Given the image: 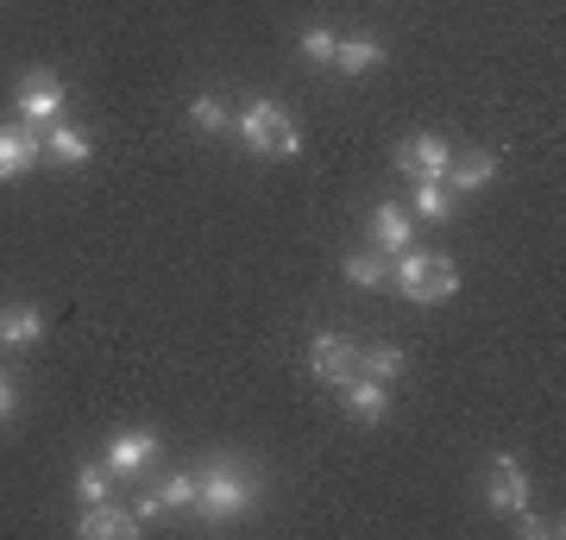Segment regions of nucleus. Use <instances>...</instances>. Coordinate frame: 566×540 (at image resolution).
<instances>
[{
  "label": "nucleus",
  "mask_w": 566,
  "mask_h": 540,
  "mask_svg": "<svg viewBox=\"0 0 566 540\" xmlns=\"http://www.w3.org/2000/svg\"><path fill=\"white\" fill-rule=\"evenodd\" d=\"M516 516H523V534H535V540L560 534V521H542V516H528V509H516Z\"/></svg>",
  "instance_id": "24"
},
{
  "label": "nucleus",
  "mask_w": 566,
  "mask_h": 540,
  "mask_svg": "<svg viewBox=\"0 0 566 540\" xmlns=\"http://www.w3.org/2000/svg\"><path fill=\"white\" fill-rule=\"evenodd\" d=\"M390 283H397L409 301H447L460 289V271H453V258H441V252H409V258L397 252Z\"/></svg>",
  "instance_id": "2"
},
{
  "label": "nucleus",
  "mask_w": 566,
  "mask_h": 540,
  "mask_svg": "<svg viewBox=\"0 0 566 540\" xmlns=\"http://www.w3.org/2000/svg\"><path fill=\"white\" fill-rule=\"evenodd\" d=\"M0 340H7V346H32V340H44L39 308H7V315H0Z\"/></svg>",
  "instance_id": "17"
},
{
  "label": "nucleus",
  "mask_w": 566,
  "mask_h": 540,
  "mask_svg": "<svg viewBox=\"0 0 566 540\" xmlns=\"http://www.w3.org/2000/svg\"><path fill=\"white\" fill-rule=\"evenodd\" d=\"M7 415H13V383L0 378V421H7Z\"/></svg>",
  "instance_id": "25"
},
{
  "label": "nucleus",
  "mask_w": 566,
  "mask_h": 540,
  "mask_svg": "<svg viewBox=\"0 0 566 540\" xmlns=\"http://www.w3.org/2000/svg\"><path fill=\"white\" fill-rule=\"evenodd\" d=\"M447 158H453V145L447 139H434V133H416V139H403L397 145V170H403V177H434L441 182L447 177Z\"/></svg>",
  "instance_id": "7"
},
{
  "label": "nucleus",
  "mask_w": 566,
  "mask_h": 540,
  "mask_svg": "<svg viewBox=\"0 0 566 540\" xmlns=\"http://www.w3.org/2000/svg\"><path fill=\"white\" fill-rule=\"evenodd\" d=\"M76 490H82V502H102L107 490H114V472H107V465H82V472H76Z\"/></svg>",
  "instance_id": "22"
},
{
  "label": "nucleus",
  "mask_w": 566,
  "mask_h": 540,
  "mask_svg": "<svg viewBox=\"0 0 566 540\" xmlns=\"http://www.w3.org/2000/svg\"><path fill=\"white\" fill-rule=\"evenodd\" d=\"M371 240H378V252H409V240H416V214L409 208H371Z\"/></svg>",
  "instance_id": "11"
},
{
  "label": "nucleus",
  "mask_w": 566,
  "mask_h": 540,
  "mask_svg": "<svg viewBox=\"0 0 566 540\" xmlns=\"http://www.w3.org/2000/svg\"><path fill=\"white\" fill-rule=\"evenodd\" d=\"M252 490H259V478L233 459H208L202 472H196V502H202L208 521H233L245 502H252Z\"/></svg>",
  "instance_id": "1"
},
{
  "label": "nucleus",
  "mask_w": 566,
  "mask_h": 540,
  "mask_svg": "<svg viewBox=\"0 0 566 540\" xmlns=\"http://www.w3.org/2000/svg\"><path fill=\"white\" fill-rule=\"evenodd\" d=\"M151 459H158V434H151V427H126V434H114V446H107V472H114V478H133V472H145Z\"/></svg>",
  "instance_id": "9"
},
{
  "label": "nucleus",
  "mask_w": 566,
  "mask_h": 540,
  "mask_svg": "<svg viewBox=\"0 0 566 540\" xmlns=\"http://www.w3.org/2000/svg\"><path fill=\"white\" fill-rule=\"evenodd\" d=\"M189 120L202 126V133H227V126H233V114H227V100L202 95V100H189Z\"/></svg>",
  "instance_id": "21"
},
{
  "label": "nucleus",
  "mask_w": 566,
  "mask_h": 540,
  "mask_svg": "<svg viewBox=\"0 0 566 540\" xmlns=\"http://www.w3.org/2000/svg\"><path fill=\"white\" fill-rule=\"evenodd\" d=\"M491 177H497V158L491 151H453L441 182H453V189H485Z\"/></svg>",
  "instance_id": "13"
},
{
  "label": "nucleus",
  "mask_w": 566,
  "mask_h": 540,
  "mask_svg": "<svg viewBox=\"0 0 566 540\" xmlns=\"http://www.w3.org/2000/svg\"><path fill=\"white\" fill-rule=\"evenodd\" d=\"M334 44H340V39H334L327 25H308V32H303V57L308 63H334Z\"/></svg>",
  "instance_id": "23"
},
{
  "label": "nucleus",
  "mask_w": 566,
  "mask_h": 540,
  "mask_svg": "<svg viewBox=\"0 0 566 540\" xmlns=\"http://www.w3.org/2000/svg\"><path fill=\"white\" fill-rule=\"evenodd\" d=\"M76 534L82 540H126V534H139V516H126V509H114V502H88L76 521Z\"/></svg>",
  "instance_id": "10"
},
{
  "label": "nucleus",
  "mask_w": 566,
  "mask_h": 540,
  "mask_svg": "<svg viewBox=\"0 0 566 540\" xmlns=\"http://www.w3.org/2000/svg\"><path fill=\"white\" fill-rule=\"evenodd\" d=\"M485 497L491 509H504V516H516V509H528V478H523V465L510 459V453H497L485 472Z\"/></svg>",
  "instance_id": "8"
},
{
  "label": "nucleus",
  "mask_w": 566,
  "mask_h": 540,
  "mask_svg": "<svg viewBox=\"0 0 566 540\" xmlns=\"http://www.w3.org/2000/svg\"><path fill=\"white\" fill-rule=\"evenodd\" d=\"M378 63H385L378 39H340L334 44V70H340V76H365V70H378Z\"/></svg>",
  "instance_id": "15"
},
{
  "label": "nucleus",
  "mask_w": 566,
  "mask_h": 540,
  "mask_svg": "<svg viewBox=\"0 0 566 540\" xmlns=\"http://www.w3.org/2000/svg\"><path fill=\"white\" fill-rule=\"evenodd\" d=\"M397 371H403V352H397V346H365V352H359V378L390 383Z\"/></svg>",
  "instance_id": "19"
},
{
  "label": "nucleus",
  "mask_w": 566,
  "mask_h": 540,
  "mask_svg": "<svg viewBox=\"0 0 566 540\" xmlns=\"http://www.w3.org/2000/svg\"><path fill=\"white\" fill-rule=\"evenodd\" d=\"M346 277L359 283V289H385L390 283V252H353V258H346Z\"/></svg>",
  "instance_id": "16"
},
{
  "label": "nucleus",
  "mask_w": 566,
  "mask_h": 540,
  "mask_svg": "<svg viewBox=\"0 0 566 540\" xmlns=\"http://www.w3.org/2000/svg\"><path fill=\"white\" fill-rule=\"evenodd\" d=\"M308 364H315V378L322 383H353L359 378V346L346 340V333H315V340H308Z\"/></svg>",
  "instance_id": "4"
},
{
  "label": "nucleus",
  "mask_w": 566,
  "mask_h": 540,
  "mask_svg": "<svg viewBox=\"0 0 566 540\" xmlns=\"http://www.w3.org/2000/svg\"><path fill=\"white\" fill-rule=\"evenodd\" d=\"M385 409H390V396H385V383H378V378H353V383H346V415H353V421L378 427Z\"/></svg>",
  "instance_id": "12"
},
{
  "label": "nucleus",
  "mask_w": 566,
  "mask_h": 540,
  "mask_svg": "<svg viewBox=\"0 0 566 540\" xmlns=\"http://www.w3.org/2000/svg\"><path fill=\"white\" fill-rule=\"evenodd\" d=\"M245 145L259 151V158L283 163V158H296V126H290V114H283L277 100H252L245 107V120H240Z\"/></svg>",
  "instance_id": "3"
},
{
  "label": "nucleus",
  "mask_w": 566,
  "mask_h": 540,
  "mask_svg": "<svg viewBox=\"0 0 566 540\" xmlns=\"http://www.w3.org/2000/svg\"><path fill=\"white\" fill-rule=\"evenodd\" d=\"M13 100H20V120L25 126H51L63 114V82L51 76V70H32V76L20 82V95H13Z\"/></svg>",
  "instance_id": "5"
},
{
  "label": "nucleus",
  "mask_w": 566,
  "mask_h": 540,
  "mask_svg": "<svg viewBox=\"0 0 566 540\" xmlns=\"http://www.w3.org/2000/svg\"><path fill=\"white\" fill-rule=\"evenodd\" d=\"M158 509H196V472H170L158 484Z\"/></svg>",
  "instance_id": "20"
},
{
  "label": "nucleus",
  "mask_w": 566,
  "mask_h": 540,
  "mask_svg": "<svg viewBox=\"0 0 566 540\" xmlns=\"http://www.w3.org/2000/svg\"><path fill=\"white\" fill-rule=\"evenodd\" d=\"M416 221H447L453 214V195H447V182H434V177H422L416 182V208H409Z\"/></svg>",
  "instance_id": "18"
},
{
  "label": "nucleus",
  "mask_w": 566,
  "mask_h": 540,
  "mask_svg": "<svg viewBox=\"0 0 566 540\" xmlns=\"http://www.w3.org/2000/svg\"><path fill=\"white\" fill-rule=\"evenodd\" d=\"M44 158L63 163V170L88 163V133H76V126H51V133H44Z\"/></svg>",
  "instance_id": "14"
},
{
  "label": "nucleus",
  "mask_w": 566,
  "mask_h": 540,
  "mask_svg": "<svg viewBox=\"0 0 566 540\" xmlns=\"http://www.w3.org/2000/svg\"><path fill=\"white\" fill-rule=\"evenodd\" d=\"M44 158V126H0V182L7 177H25L32 163Z\"/></svg>",
  "instance_id": "6"
}]
</instances>
